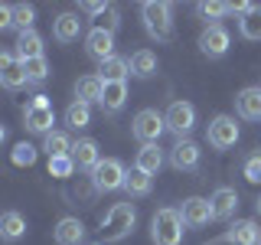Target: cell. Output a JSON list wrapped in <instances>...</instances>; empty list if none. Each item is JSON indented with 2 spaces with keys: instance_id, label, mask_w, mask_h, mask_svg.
<instances>
[{
  "instance_id": "1",
  "label": "cell",
  "mask_w": 261,
  "mask_h": 245,
  "mask_svg": "<svg viewBox=\"0 0 261 245\" xmlns=\"http://www.w3.org/2000/svg\"><path fill=\"white\" fill-rule=\"evenodd\" d=\"M141 20L144 30L150 33L157 43H170L173 39V7L163 4V0H147L141 7Z\"/></svg>"
},
{
  "instance_id": "2",
  "label": "cell",
  "mask_w": 261,
  "mask_h": 245,
  "mask_svg": "<svg viewBox=\"0 0 261 245\" xmlns=\"http://www.w3.org/2000/svg\"><path fill=\"white\" fill-rule=\"evenodd\" d=\"M134 223H137V209L130 203H114L108 209V216L101 219V235L105 242H121L134 232Z\"/></svg>"
},
{
  "instance_id": "3",
  "label": "cell",
  "mask_w": 261,
  "mask_h": 245,
  "mask_svg": "<svg viewBox=\"0 0 261 245\" xmlns=\"http://www.w3.org/2000/svg\"><path fill=\"white\" fill-rule=\"evenodd\" d=\"M150 239L157 245H179V242H183V216H179V209L163 206V209L153 212Z\"/></svg>"
},
{
  "instance_id": "4",
  "label": "cell",
  "mask_w": 261,
  "mask_h": 245,
  "mask_svg": "<svg viewBox=\"0 0 261 245\" xmlns=\"http://www.w3.org/2000/svg\"><path fill=\"white\" fill-rule=\"evenodd\" d=\"M163 131H167V121H163V114L157 108H141L130 121V134L141 144H157Z\"/></svg>"
},
{
  "instance_id": "5",
  "label": "cell",
  "mask_w": 261,
  "mask_h": 245,
  "mask_svg": "<svg viewBox=\"0 0 261 245\" xmlns=\"http://www.w3.org/2000/svg\"><path fill=\"white\" fill-rule=\"evenodd\" d=\"M124 163H121L118 157H101V163L92 170V183L98 193H111V190H124Z\"/></svg>"
},
{
  "instance_id": "6",
  "label": "cell",
  "mask_w": 261,
  "mask_h": 245,
  "mask_svg": "<svg viewBox=\"0 0 261 245\" xmlns=\"http://www.w3.org/2000/svg\"><path fill=\"white\" fill-rule=\"evenodd\" d=\"M23 125H27V131H33V134H49L56 125V111L53 105H49L46 95H36L33 102L27 105V111H23Z\"/></svg>"
},
{
  "instance_id": "7",
  "label": "cell",
  "mask_w": 261,
  "mask_h": 245,
  "mask_svg": "<svg viewBox=\"0 0 261 245\" xmlns=\"http://www.w3.org/2000/svg\"><path fill=\"white\" fill-rule=\"evenodd\" d=\"M206 141L216 151H228V147L239 144V125H235L232 114H216L206 128Z\"/></svg>"
},
{
  "instance_id": "8",
  "label": "cell",
  "mask_w": 261,
  "mask_h": 245,
  "mask_svg": "<svg viewBox=\"0 0 261 245\" xmlns=\"http://www.w3.org/2000/svg\"><path fill=\"white\" fill-rule=\"evenodd\" d=\"M228 46H232V36H228V30L222 27V23H209V27L199 33V53L209 56V59L225 56Z\"/></svg>"
},
{
  "instance_id": "9",
  "label": "cell",
  "mask_w": 261,
  "mask_h": 245,
  "mask_svg": "<svg viewBox=\"0 0 261 245\" xmlns=\"http://www.w3.org/2000/svg\"><path fill=\"white\" fill-rule=\"evenodd\" d=\"M163 121H167V131L179 134V141H183V137L196 128V108L190 102H173L167 108V114H163Z\"/></svg>"
},
{
  "instance_id": "10",
  "label": "cell",
  "mask_w": 261,
  "mask_h": 245,
  "mask_svg": "<svg viewBox=\"0 0 261 245\" xmlns=\"http://www.w3.org/2000/svg\"><path fill=\"white\" fill-rule=\"evenodd\" d=\"M85 53L92 56L98 65H101L105 59H111V56H114V33L101 30V27L88 30V33H85Z\"/></svg>"
},
{
  "instance_id": "11",
  "label": "cell",
  "mask_w": 261,
  "mask_h": 245,
  "mask_svg": "<svg viewBox=\"0 0 261 245\" xmlns=\"http://www.w3.org/2000/svg\"><path fill=\"white\" fill-rule=\"evenodd\" d=\"M0 85L10 88V92L30 85V82H27V72H23V62L16 59V53H4V49H0Z\"/></svg>"
},
{
  "instance_id": "12",
  "label": "cell",
  "mask_w": 261,
  "mask_h": 245,
  "mask_svg": "<svg viewBox=\"0 0 261 245\" xmlns=\"http://www.w3.org/2000/svg\"><path fill=\"white\" fill-rule=\"evenodd\" d=\"M179 216H183V226L202 229V226L212 223V203L202 200V196H190V200L183 203V209H179Z\"/></svg>"
},
{
  "instance_id": "13",
  "label": "cell",
  "mask_w": 261,
  "mask_h": 245,
  "mask_svg": "<svg viewBox=\"0 0 261 245\" xmlns=\"http://www.w3.org/2000/svg\"><path fill=\"white\" fill-rule=\"evenodd\" d=\"M72 163H75L79 170H88V174H92V170L98 167V163H101V151H98V141H92V137H82V141H75L72 144Z\"/></svg>"
},
{
  "instance_id": "14",
  "label": "cell",
  "mask_w": 261,
  "mask_h": 245,
  "mask_svg": "<svg viewBox=\"0 0 261 245\" xmlns=\"http://www.w3.org/2000/svg\"><path fill=\"white\" fill-rule=\"evenodd\" d=\"M235 111L245 121H261V85H248L235 95Z\"/></svg>"
},
{
  "instance_id": "15",
  "label": "cell",
  "mask_w": 261,
  "mask_h": 245,
  "mask_svg": "<svg viewBox=\"0 0 261 245\" xmlns=\"http://www.w3.org/2000/svg\"><path fill=\"white\" fill-rule=\"evenodd\" d=\"M170 163H173L176 170H196L199 167V144L190 141V137L176 141L170 147Z\"/></svg>"
},
{
  "instance_id": "16",
  "label": "cell",
  "mask_w": 261,
  "mask_h": 245,
  "mask_svg": "<svg viewBox=\"0 0 261 245\" xmlns=\"http://www.w3.org/2000/svg\"><path fill=\"white\" fill-rule=\"evenodd\" d=\"M209 203H212V219H232L235 216V209H239V193L232 190V186H219L216 193L209 196Z\"/></svg>"
},
{
  "instance_id": "17",
  "label": "cell",
  "mask_w": 261,
  "mask_h": 245,
  "mask_svg": "<svg viewBox=\"0 0 261 245\" xmlns=\"http://www.w3.org/2000/svg\"><path fill=\"white\" fill-rule=\"evenodd\" d=\"M53 239H56V245H82L85 226H82V219H75V216H62L53 229Z\"/></svg>"
},
{
  "instance_id": "18",
  "label": "cell",
  "mask_w": 261,
  "mask_h": 245,
  "mask_svg": "<svg viewBox=\"0 0 261 245\" xmlns=\"http://www.w3.org/2000/svg\"><path fill=\"white\" fill-rule=\"evenodd\" d=\"M79 36H82L79 13H59L53 20V39H56V43H75Z\"/></svg>"
},
{
  "instance_id": "19",
  "label": "cell",
  "mask_w": 261,
  "mask_h": 245,
  "mask_svg": "<svg viewBox=\"0 0 261 245\" xmlns=\"http://www.w3.org/2000/svg\"><path fill=\"white\" fill-rule=\"evenodd\" d=\"M225 242L228 245H261V229H258V223H251V219H239V223L225 232Z\"/></svg>"
},
{
  "instance_id": "20",
  "label": "cell",
  "mask_w": 261,
  "mask_h": 245,
  "mask_svg": "<svg viewBox=\"0 0 261 245\" xmlns=\"http://www.w3.org/2000/svg\"><path fill=\"white\" fill-rule=\"evenodd\" d=\"M23 235H27V219H23L16 209L0 212V239L4 242H20Z\"/></svg>"
},
{
  "instance_id": "21",
  "label": "cell",
  "mask_w": 261,
  "mask_h": 245,
  "mask_svg": "<svg viewBox=\"0 0 261 245\" xmlns=\"http://www.w3.org/2000/svg\"><path fill=\"white\" fill-rule=\"evenodd\" d=\"M101 92H105V82L98 79V72L95 76H82L75 82V102H85V105H101Z\"/></svg>"
},
{
  "instance_id": "22",
  "label": "cell",
  "mask_w": 261,
  "mask_h": 245,
  "mask_svg": "<svg viewBox=\"0 0 261 245\" xmlns=\"http://www.w3.org/2000/svg\"><path fill=\"white\" fill-rule=\"evenodd\" d=\"M127 102V82H105V92H101V108L108 114H118Z\"/></svg>"
},
{
  "instance_id": "23",
  "label": "cell",
  "mask_w": 261,
  "mask_h": 245,
  "mask_svg": "<svg viewBox=\"0 0 261 245\" xmlns=\"http://www.w3.org/2000/svg\"><path fill=\"white\" fill-rule=\"evenodd\" d=\"M127 76H130V59H124V56H111V59L98 65V79L101 82H124Z\"/></svg>"
},
{
  "instance_id": "24",
  "label": "cell",
  "mask_w": 261,
  "mask_h": 245,
  "mask_svg": "<svg viewBox=\"0 0 261 245\" xmlns=\"http://www.w3.org/2000/svg\"><path fill=\"white\" fill-rule=\"evenodd\" d=\"M36 56H43V36H39L36 30H27L16 36V59L27 62V59H36Z\"/></svg>"
},
{
  "instance_id": "25",
  "label": "cell",
  "mask_w": 261,
  "mask_h": 245,
  "mask_svg": "<svg viewBox=\"0 0 261 245\" xmlns=\"http://www.w3.org/2000/svg\"><path fill=\"white\" fill-rule=\"evenodd\" d=\"M134 167L141 170V174L153 177V174H157V170L163 167V154H160V147H157V144H141V151H137V160H134Z\"/></svg>"
},
{
  "instance_id": "26",
  "label": "cell",
  "mask_w": 261,
  "mask_h": 245,
  "mask_svg": "<svg viewBox=\"0 0 261 245\" xmlns=\"http://www.w3.org/2000/svg\"><path fill=\"white\" fill-rule=\"evenodd\" d=\"M153 72H157V53H150V49H137V53L130 56V76L150 79Z\"/></svg>"
},
{
  "instance_id": "27",
  "label": "cell",
  "mask_w": 261,
  "mask_h": 245,
  "mask_svg": "<svg viewBox=\"0 0 261 245\" xmlns=\"http://www.w3.org/2000/svg\"><path fill=\"white\" fill-rule=\"evenodd\" d=\"M43 151H46L49 160H53V157H69V154H72L69 134H65V131H49L46 141H43Z\"/></svg>"
},
{
  "instance_id": "28",
  "label": "cell",
  "mask_w": 261,
  "mask_h": 245,
  "mask_svg": "<svg viewBox=\"0 0 261 245\" xmlns=\"http://www.w3.org/2000/svg\"><path fill=\"white\" fill-rule=\"evenodd\" d=\"M65 125H69L72 131H82L92 125V105L85 102H72L69 108H65Z\"/></svg>"
},
{
  "instance_id": "29",
  "label": "cell",
  "mask_w": 261,
  "mask_h": 245,
  "mask_svg": "<svg viewBox=\"0 0 261 245\" xmlns=\"http://www.w3.org/2000/svg\"><path fill=\"white\" fill-rule=\"evenodd\" d=\"M124 190H127V196H150L153 177H147L134 167V170H127V177H124Z\"/></svg>"
},
{
  "instance_id": "30",
  "label": "cell",
  "mask_w": 261,
  "mask_h": 245,
  "mask_svg": "<svg viewBox=\"0 0 261 245\" xmlns=\"http://www.w3.org/2000/svg\"><path fill=\"white\" fill-rule=\"evenodd\" d=\"M239 33L245 39H261V7H255V10H248L245 16H239Z\"/></svg>"
},
{
  "instance_id": "31",
  "label": "cell",
  "mask_w": 261,
  "mask_h": 245,
  "mask_svg": "<svg viewBox=\"0 0 261 245\" xmlns=\"http://www.w3.org/2000/svg\"><path fill=\"white\" fill-rule=\"evenodd\" d=\"M23 72H27V82H46L49 79V59L46 56H36V59H27L23 62Z\"/></svg>"
},
{
  "instance_id": "32",
  "label": "cell",
  "mask_w": 261,
  "mask_h": 245,
  "mask_svg": "<svg viewBox=\"0 0 261 245\" xmlns=\"http://www.w3.org/2000/svg\"><path fill=\"white\" fill-rule=\"evenodd\" d=\"M33 23H36V7L33 4H13V27L20 33L33 30Z\"/></svg>"
},
{
  "instance_id": "33",
  "label": "cell",
  "mask_w": 261,
  "mask_h": 245,
  "mask_svg": "<svg viewBox=\"0 0 261 245\" xmlns=\"http://www.w3.org/2000/svg\"><path fill=\"white\" fill-rule=\"evenodd\" d=\"M13 163H16V167H30V163H36V147L27 144V141L16 144L13 147Z\"/></svg>"
},
{
  "instance_id": "34",
  "label": "cell",
  "mask_w": 261,
  "mask_h": 245,
  "mask_svg": "<svg viewBox=\"0 0 261 245\" xmlns=\"http://www.w3.org/2000/svg\"><path fill=\"white\" fill-rule=\"evenodd\" d=\"M72 170H75L72 157H53L49 160V174L53 177H72Z\"/></svg>"
},
{
  "instance_id": "35",
  "label": "cell",
  "mask_w": 261,
  "mask_h": 245,
  "mask_svg": "<svg viewBox=\"0 0 261 245\" xmlns=\"http://www.w3.org/2000/svg\"><path fill=\"white\" fill-rule=\"evenodd\" d=\"M245 180L248 183H261V154H251L245 160Z\"/></svg>"
},
{
  "instance_id": "36",
  "label": "cell",
  "mask_w": 261,
  "mask_h": 245,
  "mask_svg": "<svg viewBox=\"0 0 261 245\" xmlns=\"http://www.w3.org/2000/svg\"><path fill=\"white\" fill-rule=\"evenodd\" d=\"M196 10H199L202 16H206V20H219V16L232 13V10H228V4H209V0H206V4H199Z\"/></svg>"
},
{
  "instance_id": "37",
  "label": "cell",
  "mask_w": 261,
  "mask_h": 245,
  "mask_svg": "<svg viewBox=\"0 0 261 245\" xmlns=\"http://www.w3.org/2000/svg\"><path fill=\"white\" fill-rule=\"evenodd\" d=\"M98 27H101V30H108V33H114V30H118V27H121L118 7H111V4H108V10L101 13V23H98Z\"/></svg>"
},
{
  "instance_id": "38",
  "label": "cell",
  "mask_w": 261,
  "mask_h": 245,
  "mask_svg": "<svg viewBox=\"0 0 261 245\" xmlns=\"http://www.w3.org/2000/svg\"><path fill=\"white\" fill-rule=\"evenodd\" d=\"M13 30V7L10 4H0V33Z\"/></svg>"
},
{
  "instance_id": "39",
  "label": "cell",
  "mask_w": 261,
  "mask_h": 245,
  "mask_svg": "<svg viewBox=\"0 0 261 245\" xmlns=\"http://www.w3.org/2000/svg\"><path fill=\"white\" fill-rule=\"evenodd\" d=\"M82 10L92 13V16H101L105 10H108V4H101V0H85V4H82Z\"/></svg>"
},
{
  "instance_id": "40",
  "label": "cell",
  "mask_w": 261,
  "mask_h": 245,
  "mask_svg": "<svg viewBox=\"0 0 261 245\" xmlns=\"http://www.w3.org/2000/svg\"><path fill=\"white\" fill-rule=\"evenodd\" d=\"M4 137H7V128H4V125H0V144H4Z\"/></svg>"
},
{
  "instance_id": "41",
  "label": "cell",
  "mask_w": 261,
  "mask_h": 245,
  "mask_svg": "<svg viewBox=\"0 0 261 245\" xmlns=\"http://www.w3.org/2000/svg\"><path fill=\"white\" fill-rule=\"evenodd\" d=\"M255 206H258V212H261V196H258V203H255Z\"/></svg>"
}]
</instances>
